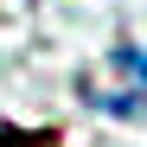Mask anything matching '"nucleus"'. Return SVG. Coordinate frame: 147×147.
<instances>
[{
    "label": "nucleus",
    "mask_w": 147,
    "mask_h": 147,
    "mask_svg": "<svg viewBox=\"0 0 147 147\" xmlns=\"http://www.w3.org/2000/svg\"><path fill=\"white\" fill-rule=\"evenodd\" d=\"M0 147H58V134H45V128H38V134H19V128H13Z\"/></svg>",
    "instance_id": "obj_1"
}]
</instances>
